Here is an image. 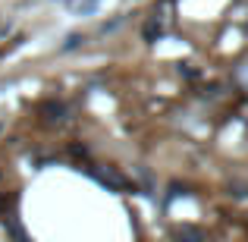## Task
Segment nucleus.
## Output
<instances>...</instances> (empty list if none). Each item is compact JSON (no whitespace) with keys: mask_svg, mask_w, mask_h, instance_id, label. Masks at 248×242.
Returning <instances> with one entry per match:
<instances>
[{"mask_svg":"<svg viewBox=\"0 0 248 242\" xmlns=\"http://www.w3.org/2000/svg\"><path fill=\"white\" fill-rule=\"evenodd\" d=\"M176 236L186 239V242H201V233L198 230H176Z\"/></svg>","mask_w":248,"mask_h":242,"instance_id":"f03ea898","label":"nucleus"},{"mask_svg":"<svg viewBox=\"0 0 248 242\" xmlns=\"http://www.w3.org/2000/svg\"><path fill=\"white\" fill-rule=\"evenodd\" d=\"M97 176H101L104 182H110V186H126V179H123V176H116V173H110V170H97Z\"/></svg>","mask_w":248,"mask_h":242,"instance_id":"f257e3e1","label":"nucleus"}]
</instances>
